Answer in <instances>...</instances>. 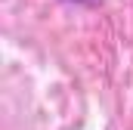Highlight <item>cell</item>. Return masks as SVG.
<instances>
[{
	"label": "cell",
	"instance_id": "cell-1",
	"mask_svg": "<svg viewBox=\"0 0 133 130\" xmlns=\"http://www.w3.org/2000/svg\"><path fill=\"white\" fill-rule=\"evenodd\" d=\"M65 3H90V0H65Z\"/></svg>",
	"mask_w": 133,
	"mask_h": 130
}]
</instances>
